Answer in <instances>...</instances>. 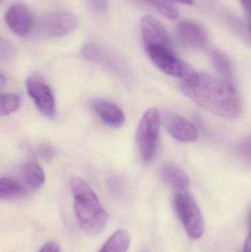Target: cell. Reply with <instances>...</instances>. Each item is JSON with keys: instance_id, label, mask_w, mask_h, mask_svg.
Instances as JSON below:
<instances>
[{"instance_id": "cell-1", "label": "cell", "mask_w": 251, "mask_h": 252, "mask_svg": "<svg viewBox=\"0 0 251 252\" xmlns=\"http://www.w3.org/2000/svg\"><path fill=\"white\" fill-rule=\"evenodd\" d=\"M180 87L196 104L218 116L237 119L243 112L241 97L227 80L195 72Z\"/></svg>"}, {"instance_id": "cell-2", "label": "cell", "mask_w": 251, "mask_h": 252, "mask_svg": "<svg viewBox=\"0 0 251 252\" xmlns=\"http://www.w3.org/2000/svg\"><path fill=\"white\" fill-rule=\"evenodd\" d=\"M69 185L73 196L74 211L80 226L88 233H100L107 225L109 216L97 194L80 177L72 178Z\"/></svg>"}, {"instance_id": "cell-3", "label": "cell", "mask_w": 251, "mask_h": 252, "mask_svg": "<svg viewBox=\"0 0 251 252\" xmlns=\"http://www.w3.org/2000/svg\"><path fill=\"white\" fill-rule=\"evenodd\" d=\"M175 211L186 232L193 239H199L205 232V222L201 211L191 195L179 191L174 198Z\"/></svg>"}, {"instance_id": "cell-4", "label": "cell", "mask_w": 251, "mask_h": 252, "mask_svg": "<svg viewBox=\"0 0 251 252\" xmlns=\"http://www.w3.org/2000/svg\"><path fill=\"white\" fill-rule=\"evenodd\" d=\"M79 22L73 13L56 11L47 13L34 22L32 32L44 38H58L69 35L78 28Z\"/></svg>"}, {"instance_id": "cell-5", "label": "cell", "mask_w": 251, "mask_h": 252, "mask_svg": "<svg viewBox=\"0 0 251 252\" xmlns=\"http://www.w3.org/2000/svg\"><path fill=\"white\" fill-rule=\"evenodd\" d=\"M160 125V114L157 109L153 108L144 114L139 124L137 144L140 155L144 162L151 161L156 154Z\"/></svg>"}, {"instance_id": "cell-6", "label": "cell", "mask_w": 251, "mask_h": 252, "mask_svg": "<svg viewBox=\"0 0 251 252\" xmlns=\"http://www.w3.org/2000/svg\"><path fill=\"white\" fill-rule=\"evenodd\" d=\"M145 49L153 63L167 75L185 80L195 72L190 65L174 54L169 46H150Z\"/></svg>"}, {"instance_id": "cell-7", "label": "cell", "mask_w": 251, "mask_h": 252, "mask_svg": "<svg viewBox=\"0 0 251 252\" xmlns=\"http://www.w3.org/2000/svg\"><path fill=\"white\" fill-rule=\"evenodd\" d=\"M28 94L38 110L44 116L53 118L56 115V100L53 92L39 75H29L26 81Z\"/></svg>"}, {"instance_id": "cell-8", "label": "cell", "mask_w": 251, "mask_h": 252, "mask_svg": "<svg viewBox=\"0 0 251 252\" xmlns=\"http://www.w3.org/2000/svg\"><path fill=\"white\" fill-rule=\"evenodd\" d=\"M81 53L87 60L102 65L117 75L122 76L128 75V67L124 61L113 52L99 44L94 43L85 44L81 50Z\"/></svg>"}, {"instance_id": "cell-9", "label": "cell", "mask_w": 251, "mask_h": 252, "mask_svg": "<svg viewBox=\"0 0 251 252\" xmlns=\"http://www.w3.org/2000/svg\"><path fill=\"white\" fill-rule=\"evenodd\" d=\"M5 22L9 29L19 36L28 35L32 30L34 20L26 6L15 4L7 9Z\"/></svg>"}, {"instance_id": "cell-10", "label": "cell", "mask_w": 251, "mask_h": 252, "mask_svg": "<svg viewBox=\"0 0 251 252\" xmlns=\"http://www.w3.org/2000/svg\"><path fill=\"white\" fill-rule=\"evenodd\" d=\"M164 125L169 134L177 140L183 142H192L198 137L195 126L181 115L166 113L164 115Z\"/></svg>"}, {"instance_id": "cell-11", "label": "cell", "mask_w": 251, "mask_h": 252, "mask_svg": "<svg viewBox=\"0 0 251 252\" xmlns=\"http://www.w3.org/2000/svg\"><path fill=\"white\" fill-rule=\"evenodd\" d=\"M141 32L145 47L154 45L169 46V35L166 28L152 16L142 18Z\"/></svg>"}, {"instance_id": "cell-12", "label": "cell", "mask_w": 251, "mask_h": 252, "mask_svg": "<svg viewBox=\"0 0 251 252\" xmlns=\"http://www.w3.org/2000/svg\"><path fill=\"white\" fill-rule=\"evenodd\" d=\"M177 36L184 45L203 49L208 45L209 38L204 30L190 21H183L177 26Z\"/></svg>"}, {"instance_id": "cell-13", "label": "cell", "mask_w": 251, "mask_h": 252, "mask_svg": "<svg viewBox=\"0 0 251 252\" xmlns=\"http://www.w3.org/2000/svg\"><path fill=\"white\" fill-rule=\"evenodd\" d=\"M91 106L96 115L106 125L119 127L125 124V117L123 112L114 103L97 99L91 101Z\"/></svg>"}, {"instance_id": "cell-14", "label": "cell", "mask_w": 251, "mask_h": 252, "mask_svg": "<svg viewBox=\"0 0 251 252\" xmlns=\"http://www.w3.org/2000/svg\"><path fill=\"white\" fill-rule=\"evenodd\" d=\"M160 176L167 185L178 191L185 190L190 185L187 175L181 168L169 163L162 166Z\"/></svg>"}, {"instance_id": "cell-15", "label": "cell", "mask_w": 251, "mask_h": 252, "mask_svg": "<svg viewBox=\"0 0 251 252\" xmlns=\"http://www.w3.org/2000/svg\"><path fill=\"white\" fill-rule=\"evenodd\" d=\"M131 244L129 233L125 229L116 231L98 252H126Z\"/></svg>"}, {"instance_id": "cell-16", "label": "cell", "mask_w": 251, "mask_h": 252, "mask_svg": "<svg viewBox=\"0 0 251 252\" xmlns=\"http://www.w3.org/2000/svg\"><path fill=\"white\" fill-rule=\"evenodd\" d=\"M28 194L26 188L14 179L7 177L0 179V198L9 199L23 197Z\"/></svg>"}, {"instance_id": "cell-17", "label": "cell", "mask_w": 251, "mask_h": 252, "mask_svg": "<svg viewBox=\"0 0 251 252\" xmlns=\"http://www.w3.org/2000/svg\"><path fill=\"white\" fill-rule=\"evenodd\" d=\"M23 174L27 185L32 189L39 188L45 181V174L42 167L33 161L25 164Z\"/></svg>"}, {"instance_id": "cell-18", "label": "cell", "mask_w": 251, "mask_h": 252, "mask_svg": "<svg viewBox=\"0 0 251 252\" xmlns=\"http://www.w3.org/2000/svg\"><path fill=\"white\" fill-rule=\"evenodd\" d=\"M134 1L152 6L159 13L169 19H175L179 16L178 8L171 0H134Z\"/></svg>"}, {"instance_id": "cell-19", "label": "cell", "mask_w": 251, "mask_h": 252, "mask_svg": "<svg viewBox=\"0 0 251 252\" xmlns=\"http://www.w3.org/2000/svg\"><path fill=\"white\" fill-rule=\"evenodd\" d=\"M212 62L217 72L227 81L232 79V70L228 59L220 51H214L212 54Z\"/></svg>"}, {"instance_id": "cell-20", "label": "cell", "mask_w": 251, "mask_h": 252, "mask_svg": "<svg viewBox=\"0 0 251 252\" xmlns=\"http://www.w3.org/2000/svg\"><path fill=\"white\" fill-rule=\"evenodd\" d=\"M20 105L21 99L17 94H1L0 97V115L7 116L16 112Z\"/></svg>"}, {"instance_id": "cell-21", "label": "cell", "mask_w": 251, "mask_h": 252, "mask_svg": "<svg viewBox=\"0 0 251 252\" xmlns=\"http://www.w3.org/2000/svg\"><path fill=\"white\" fill-rule=\"evenodd\" d=\"M16 55V49L13 44L1 37L0 38V60L7 62L12 60Z\"/></svg>"}, {"instance_id": "cell-22", "label": "cell", "mask_w": 251, "mask_h": 252, "mask_svg": "<svg viewBox=\"0 0 251 252\" xmlns=\"http://www.w3.org/2000/svg\"><path fill=\"white\" fill-rule=\"evenodd\" d=\"M237 151L243 159L251 163V135L239 141L237 144Z\"/></svg>"}, {"instance_id": "cell-23", "label": "cell", "mask_w": 251, "mask_h": 252, "mask_svg": "<svg viewBox=\"0 0 251 252\" xmlns=\"http://www.w3.org/2000/svg\"><path fill=\"white\" fill-rule=\"evenodd\" d=\"M90 9L96 13H104L109 9V0H86Z\"/></svg>"}, {"instance_id": "cell-24", "label": "cell", "mask_w": 251, "mask_h": 252, "mask_svg": "<svg viewBox=\"0 0 251 252\" xmlns=\"http://www.w3.org/2000/svg\"><path fill=\"white\" fill-rule=\"evenodd\" d=\"M38 154L43 159L49 161L54 157L56 152H55V150L50 145H44L38 148Z\"/></svg>"}, {"instance_id": "cell-25", "label": "cell", "mask_w": 251, "mask_h": 252, "mask_svg": "<svg viewBox=\"0 0 251 252\" xmlns=\"http://www.w3.org/2000/svg\"><path fill=\"white\" fill-rule=\"evenodd\" d=\"M58 245L56 242L50 241L47 243L45 245L43 246L38 252H59Z\"/></svg>"}, {"instance_id": "cell-26", "label": "cell", "mask_w": 251, "mask_h": 252, "mask_svg": "<svg viewBox=\"0 0 251 252\" xmlns=\"http://www.w3.org/2000/svg\"><path fill=\"white\" fill-rule=\"evenodd\" d=\"M242 2H243L245 11H246V15H247L251 31V0H242Z\"/></svg>"}, {"instance_id": "cell-27", "label": "cell", "mask_w": 251, "mask_h": 252, "mask_svg": "<svg viewBox=\"0 0 251 252\" xmlns=\"http://www.w3.org/2000/svg\"><path fill=\"white\" fill-rule=\"evenodd\" d=\"M244 252H251V229L245 244Z\"/></svg>"}, {"instance_id": "cell-28", "label": "cell", "mask_w": 251, "mask_h": 252, "mask_svg": "<svg viewBox=\"0 0 251 252\" xmlns=\"http://www.w3.org/2000/svg\"><path fill=\"white\" fill-rule=\"evenodd\" d=\"M175 1H179V2L183 3L186 4H193L194 1L193 0H175Z\"/></svg>"}, {"instance_id": "cell-29", "label": "cell", "mask_w": 251, "mask_h": 252, "mask_svg": "<svg viewBox=\"0 0 251 252\" xmlns=\"http://www.w3.org/2000/svg\"><path fill=\"white\" fill-rule=\"evenodd\" d=\"M200 1H201L203 3H209L211 1H212V0H200Z\"/></svg>"}]
</instances>
